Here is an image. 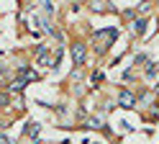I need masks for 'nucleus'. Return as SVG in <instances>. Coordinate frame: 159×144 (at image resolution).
<instances>
[{"label": "nucleus", "instance_id": "7ed1b4c3", "mask_svg": "<svg viewBox=\"0 0 159 144\" xmlns=\"http://www.w3.org/2000/svg\"><path fill=\"white\" fill-rule=\"evenodd\" d=\"M118 103H121L123 108H131V106H136V95L131 90H121V95H118Z\"/></svg>", "mask_w": 159, "mask_h": 144}, {"label": "nucleus", "instance_id": "1a4fd4ad", "mask_svg": "<svg viewBox=\"0 0 159 144\" xmlns=\"http://www.w3.org/2000/svg\"><path fill=\"white\" fill-rule=\"evenodd\" d=\"M100 80H103V72H95V75H93V85H98Z\"/></svg>", "mask_w": 159, "mask_h": 144}, {"label": "nucleus", "instance_id": "f03ea898", "mask_svg": "<svg viewBox=\"0 0 159 144\" xmlns=\"http://www.w3.org/2000/svg\"><path fill=\"white\" fill-rule=\"evenodd\" d=\"M85 51H87V46L82 44V41H77V44L72 46V59H75V65H77V67H82V65H85Z\"/></svg>", "mask_w": 159, "mask_h": 144}, {"label": "nucleus", "instance_id": "20e7f679", "mask_svg": "<svg viewBox=\"0 0 159 144\" xmlns=\"http://www.w3.org/2000/svg\"><path fill=\"white\" fill-rule=\"evenodd\" d=\"M23 88H26V82H23L21 77H18V80H13V82H11V85H8L5 90H8V93H18V90H23Z\"/></svg>", "mask_w": 159, "mask_h": 144}, {"label": "nucleus", "instance_id": "0eeeda50", "mask_svg": "<svg viewBox=\"0 0 159 144\" xmlns=\"http://www.w3.org/2000/svg\"><path fill=\"white\" fill-rule=\"evenodd\" d=\"M8 100H11V93H8V90H0V106H8Z\"/></svg>", "mask_w": 159, "mask_h": 144}, {"label": "nucleus", "instance_id": "9b49d317", "mask_svg": "<svg viewBox=\"0 0 159 144\" xmlns=\"http://www.w3.org/2000/svg\"><path fill=\"white\" fill-rule=\"evenodd\" d=\"M3 72H5V65H3V62H0V75H3Z\"/></svg>", "mask_w": 159, "mask_h": 144}, {"label": "nucleus", "instance_id": "f257e3e1", "mask_svg": "<svg viewBox=\"0 0 159 144\" xmlns=\"http://www.w3.org/2000/svg\"><path fill=\"white\" fill-rule=\"evenodd\" d=\"M116 36H118V34H116V28H103V31H95V34L90 36V44L95 46L98 54H105L108 46L116 41Z\"/></svg>", "mask_w": 159, "mask_h": 144}, {"label": "nucleus", "instance_id": "39448f33", "mask_svg": "<svg viewBox=\"0 0 159 144\" xmlns=\"http://www.w3.org/2000/svg\"><path fill=\"white\" fill-rule=\"evenodd\" d=\"M90 8L95 10V13H105V8H108V5L103 3V0H90Z\"/></svg>", "mask_w": 159, "mask_h": 144}, {"label": "nucleus", "instance_id": "6e6552de", "mask_svg": "<svg viewBox=\"0 0 159 144\" xmlns=\"http://www.w3.org/2000/svg\"><path fill=\"white\" fill-rule=\"evenodd\" d=\"M146 77H149V80L157 77V65H146Z\"/></svg>", "mask_w": 159, "mask_h": 144}, {"label": "nucleus", "instance_id": "423d86ee", "mask_svg": "<svg viewBox=\"0 0 159 144\" xmlns=\"http://www.w3.org/2000/svg\"><path fill=\"white\" fill-rule=\"evenodd\" d=\"M36 131H39V126H36V123H31V126H26V137H31V139H36V137H39Z\"/></svg>", "mask_w": 159, "mask_h": 144}, {"label": "nucleus", "instance_id": "9d476101", "mask_svg": "<svg viewBox=\"0 0 159 144\" xmlns=\"http://www.w3.org/2000/svg\"><path fill=\"white\" fill-rule=\"evenodd\" d=\"M139 13H149V3H141V5H139Z\"/></svg>", "mask_w": 159, "mask_h": 144}]
</instances>
